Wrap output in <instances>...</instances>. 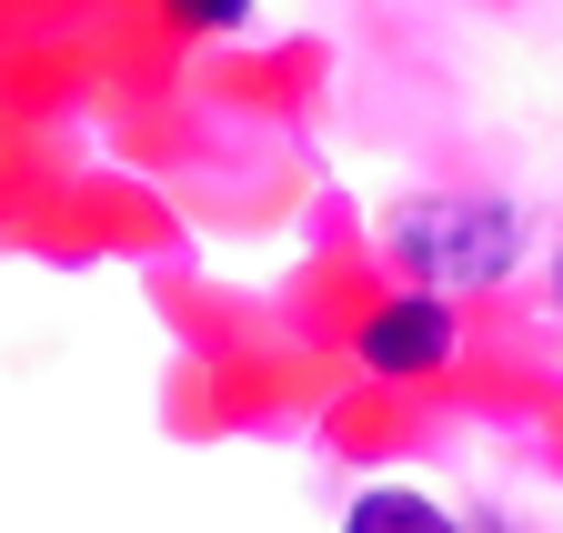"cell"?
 I'll return each mask as SVG.
<instances>
[{"label":"cell","instance_id":"1","mask_svg":"<svg viewBox=\"0 0 563 533\" xmlns=\"http://www.w3.org/2000/svg\"><path fill=\"white\" fill-rule=\"evenodd\" d=\"M514 202H422L402 232H393V252L412 262L433 292H463V282H504L514 273Z\"/></svg>","mask_w":563,"mask_h":533},{"label":"cell","instance_id":"2","mask_svg":"<svg viewBox=\"0 0 563 533\" xmlns=\"http://www.w3.org/2000/svg\"><path fill=\"white\" fill-rule=\"evenodd\" d=\"M453 363V302L443 292H393L373 322H363V373H443Z\"/></svg>","mask_w":563,"mask_h":533},{"label":"cell","instance_id":"3","mask_svg":"<svg viewBox=\"0 0 563 533\" xmlns=\"http://www.w3.org/2000/svg\"><path fill=\"white\" fill-rule=\"evenodd\" d=\"M342 533H463V523L422 493V484H373V493H352Z\"/></svg>","mask_w":563,"mask_h":533},{"label":"cell","instance_id":"4","mask_svg":"<svg viewBox=\"0 0 563 533\" xmlns=\"http://www.w3.org/2000/svg\"><path fill=\"white\" fill-rule=\"evenodd\" d=\"M162 11H172L181 31H242V21H252V0H162Z\"/></svg>","mask_w":563,"mask_h":533},{"label":"cell","instance_id":"5","mask_svg":"<svg viewBox=\"0 0 563 533\" xmlns=\"http://www.w3.org/2000/svg\"><path fill=\"white\" fill-rule=\"evenodd\" d=\"M553 282H563V273H553Z\"/></svg>","mask_w":563,"mask_h":533}]
</instances>
